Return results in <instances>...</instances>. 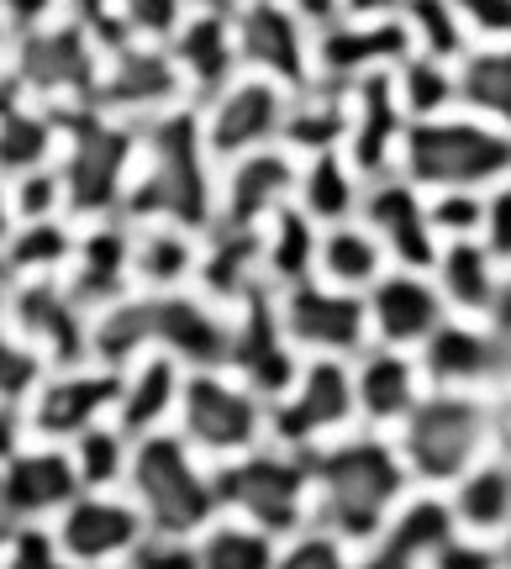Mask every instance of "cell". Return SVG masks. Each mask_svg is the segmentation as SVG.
<instances>
[{
	"label": "cell",
	"mask_w": 511,
	"mask_h": 569,
	"mask_svg": "<svg viewBox=\"0 0 511 569\" xmlns=\"http://www.w3.org/2000/svg\"><path fill=\"white\" fill-rule=\"evenodd\" d=\"M311 469V528L343 538L348 549L369 543L401 511L411 490V475L401 465V448L390 432L353 427L343 438L307 453Z\"/></svg>",
	"instance_id": "6da1fadb"
},
{
	"label": "cell",
	"mask_w": 511,
	"mask_h": 569,
	"mask_svg": "<svg viewBox=\"0 0 511 569\" xmlns=\"http://www.w3.org/2000/svg\"><path fill=\"white\" fill-rule=\"evenodd\" d=\"M122 222H174L196 232L217 222V159L201 138L196 106L138 127V163L122 201Z\"/></svg>",
	"instance_id": "7a4b0ae2"
},
{
	"label": "cell",
	"mask_w": 511,
	"mask_h": 569,
	"mask_svg": "<svg viewBox=\"0 0 511 569\" xmlns=\"http://www.w3.org/2000/svg\"><path fill=\"white\" fill-rule=\"evenodd\" d=\"M401 448L411 486L443 490L459 486L480 459L495 453V407L485 396H459V390H428L417 411L390 432Z\"/></svg>",
	"instance_id": "3957f363"
},
{
	"label": "cell",
	"mask_w": 511,
	"mask_h": 569,
	"mask_svg": "<svg viewBox=\"0 0 511 569\" xmlns=\"http://www.w3.org/2000/svg\"><path fill=\"white\" fill-rule=\"evenodd\" d=\"M395 174L411 180L428 196L443 190H470V196H491L511 180V132L480 122L470 111H449L432 122H411Z\"/></svg>",
	"instance_id": "277c9868"
},
{
	"label": "cell",
	"mask_w": 511,
	"mask_h": 569,
	"mask_svg": "<svg viewBox=\"0 0 511 569\" xmlns=\"http://www.w3.org/2000/svg\"><path fill=\"white\" fill-rule=\"evenodd\" d=\"M138 163V127L117 122L106 111H74L59 117V153L53 174L63 190V217L69 222H106L122 217L127 184Z\"/></svg>",
	"instance_id": "5b68a950"
},
{
	"label": "cell",
	"mask_w": 511,
	"mask_h": 569,
	"mask_svg": "<svg viewBox=\"0 0 511 569\" xmlns=\"http://www.w3.org/2000/svg\"><path fill=\"white\" fill-rule=\"evenodd\" d=\"M127 501L143 511L148 532H174V538H196L211 528L222 507H217V465H206L180 432H153L132 443V465H127Z\"/></svg>",
	"instance_id": "8992f818"
},
{
	"label": "cell",
	"mask_w": 511,
	"mask_h": 569,
	"mask_svg": "<svg viewBox=\"0 0 511 569\" xmlns=\"http://www.w3.org/2000/svg\"><path fill=\"white\" fill-rule=\"evenodd\" d=\"M101 38L84 32L80 21L48 17L32 27H17L11 59H6V84L21 101L42 106L53 117H74L96 106V80H101Z\"/></svg>",
	"instance_id": "52a82bcc"
},
{
	"label": "cell",
	"mask_w": 511,
	"mask_h": 569,
	"mask_svg": "<svg viewBox=\"0 0 511 569\" xmlns=\"http://www.w3.org/2000/svg\"><path fill=\"white\" fill-rule=\"evenodd\" d=\"M217 507L222 517L253 522L269 538H290V532L311 528V469L307 453L280 443H259L217 465Z\"/></svg>",
	"instance_id": "ba28073f"
},
{
	"label": "cell",
	"mask_w": 511,
	"mask_h": 569,
	"mask_svg": "<svg viewBox=\"0 0 511 569\" xmlns=\"http://www.w3.org/2000/svg\"><path fill=\"white\" fill-rule=\"evenodd\" d=\"M174 432L206 465H227L248 448L269 443V401L232 369H190L174 411Z\"/></svg>",
	"instance_id": "9c48e42d"
},
{
	"label": "cell",
	"mask_w": 511,
	"mask_h": 569,
	"mask_svg": "<svg viewBox=\"0 0 511 569\" xmlns=\"http://www.w3.org/2000/svg\"><path fill=\"white\" fill-rule=\"evenodd\" d=\"M353 427H359V401L348 359H301L295 380L269 401V443L295 453H317Z\"/></svg>",
	"instance_id": "30bf717a"
},
{
	"label": "cell",
	"mask_w": 511,
	"mask_h": 569,
	"mask_svg": "<svg viewBox=\"0 0 511 569\" xmlns=\"http://www.w3.org/2000/svg\"><path fill=\"white\" fill-rule=\"evenodd\" d=\"M184 106H190V90H184L180 69L169 59V42H106L101 80H96V111H106V117H117L127 127H148L169 117V111H184Z\"/></svg>",
	"instance_id": "8fae6325"
},
{
	"label": "cell",
	"mask_w": 511,
	"mask_h": 569,
	"mask_svg": "<svg viewBox=\"0 0 511 569\" xmlns=\"http://www.w3.org/2000/svg\"><path fill=\"white\" fill-rule=\"evenodd\" d=\"M280 327L301 359H359L369 338V306L359 290H338L328 280H301L274 296Z\"/></svg>",
	"instance_id": "7c38bea8"
},
{
	"label": "cell",
	"mask_w": 511,
	"mask_h": 569,
	"mask_svg": "<svg viewBox=\"0 0 511 569\" xmlns=\"http://www.w3.org/2000/svg\"><path fill=\"white\" fill-rule=\"evenodd\" d=\"M0 322L17 332L21 343H32L48 369L63 365H90V311L80 296L63 284V274H42V280H11L6 296V317Z\"/></svg>",
	"instance_id": "4fadbf2b"
},
{
	"label": "cell",
	"mask_w": 511,
	"mask_h": 569,
	"mask_svg": "<svg viewBox=\"0 0 511 569\" xmlns=\"http://www.w3.org/2000/svg\"><path fill=\"white\" fill-rule=\"evenodd\" d=\"M111 411H117V369L90 359V365L48 369L42 386L32 390V401L21 407V417H27V438L32 443L69 448L80 432L111 422Z\"/></svg>",
	"instance_id": "5bb4252c"
},
{
	"label": "cell",
	"mask_w": 511,
	"mask_h": 569,
	"mask_svg": "<svg viewBox=\"0 0 511 569\" xmlns=\"http://www.w3.org/2000/svg\"><path fill=\"white\" fill-rule=\"evenodd\" d=\"M285 84L259 80V74H238L232 84H222L211 101L196 106L211 159L227 163L243 159V153H259V148H274L285 132Z\"/></svg>",
	"instance_id": "9a60e30c"
},
{
	"label": "cell",
	"mask_w": 511,
	"mask_h": 569,
	"mask_svg": "<svg viewBox=\"0 0 511 569\" xmlns=\"http://www.w3.org/2000/svg\"><path fill=\"white\" fill-rule=\"evenodd\" d=\"M311 38L317 27L301 11H290L285 0H243L232 11V42L243 74L274 80L285 90L311 80Z\"/></svg>",
	"instance_id": "2e32d148"
},
{
	"label": "cell",
	"mask_w": 511,
	"mask_h": 569,
	"mask_svg": "<svg viewBox=\"0 0 511 569\" xmlns=\"http://www.w3.org/2000/svg\"><path fill=\"white\" fill-rule=\"evenodd\" d=\"M417 359H422L428 390H459V396L495 401L511 386V348L485 322H470V317H449L417 348Z\"/></svg>",
	"instance_id": "e0dca14e"
},
{
	"label": "cell",
	"mask_w": 511,
	"mask_h": 569,
	"mask_svg": "<svg viewBox=\"0 0 511 569\" xmlns=\"http://www.w3.org/2000/svg\"><path fill=\"white\" fill-rule=\"evenodd\" d=\"M48 528H53L59 549L80 569H101V565H127V553L143 543L148 522L143 511L127 501V490H80Z\"/></svg>",
	"instance_id": "ac0fdd59"
},
{
	"label": "cell",
	"mask_w": 511,
	"mask_h": 569,
	"mask_svg": "<svg viewBox=\"0 0 511 569\" xmlns=\"http://www.w3.org/2000/svg\"><path fill=\"white\" fill-rule=\"evenodd\" d=\"M295 174H301V159L285 142L217 163V222L259 232L269 217L295 206Z\"/></svg>",
	"instance_id": "d6986e66"
},
{
	"label": "cell",
	"mask_w": 511,
	"mask_h": 569,
	"mask_svg": "<svg viewBox=\"0 0 511 569\" xmlns=\"http://www.w3.org/2000/svg\"><path fill=\"white\" fill-rule=\"evenodd\" d=\"M148 296V290H143ZM148 322H153V353H169L180 369H222L232 311L201 296L196 284L148 296Z\"/></svg>",
	"instance_id": "ffe728a7"
},
{
	"label": "cell",
	"mask_w": 511,
	"mask_h": 569,
	"mask_svg": "<svg viewBox=\"0 0 511 569\" xmlns=\"http://www.w3.org/2000/svg\"><path fill=\"white\" fill-rule=\"evenodd\" d=\"M243 386H253L264 401H274L280 390L295 380L301 369V353L290 348L285 327H280V306H274V290H259L248 296L243 306H232V332H227V365Z\"/></svg>",
	"instance_id": "44dd1931"
},
{
	"label": "cell",
	"mask_w": 511,
	"mask_h": 569,
	"mask_svg": "<svg viewBox=\"0 0 511 569\" xmlns=\"http://www.w3.org/2000/svg\"><path fill=\"white\" fill-rule=\"evenodd\" d=\"M359 222L380 238L390 269H422L428 274L432 259H438V232H432L428 217V190H417L401 174H385V180L364 184V201H359Z\"/></svg>",
	"instance_id": "7402d4cb"
},
{
	"label": "cell",
	"mask_w": 511,
	"mask_h": 569,
	"mask_svg": "<svg viewBox=\"0 0 511 569\" xmlns=\"http://www.w3.org/2000/svg\"><path fill=\"white\" fill-rule=\"evenodd\" d=\"M80 475L69 448L59 443H27L0 469V528H27V522H53L74 496H80Z\"/></svg>",
	"instance_id": "603a6c76"
},
{
	"label": "cell",
	"mask_w": 511,
	"mask_h": 569,
	"mask_svg": "<svg viewBox=\"0 0 511 569\" xmlns=\"http://www.w3.org/2000/svg\"><path fill=\"white\" fill-rule=\"evenodd\" d=\"M364 306L369 338L380 348H407V353H417L438 327L449 322V306L438 296L432 274H422V269H385L364 290Z\"/></svg>",
	"instance_id": "cb8c5ba5"
},
{
	"label": "cell",
	"mask_w": 511,
	"mask_h": 569,
	"mask_svg": "<svg viewBox=\"0 0 511 569\" xmlns=\"http://www.w3.org/2000/svg\"><path fill=\"white\" fill-rule=\"evenodd\" d=\"M453 511L438 490H411L401 511L369 543L353 549V569H432L438 549L453 538Z\"/></svg>",
	"instance_id": "d4e9b609"
},
{
	"label": "cell",
	"mask_w": 511,
	"mask_h": 569,
	"mask_svg": "<svg viewBox=\"0 0 511 569\" xmlns=\"http://www.w3.org/2000/svg\"><path fill=\"white\" fill-rule=\"evenodd\" d=\"M407 117L390 90V69L369 74V80L348 84V132H343V159L364 174V180H385L395 174L401 142H407Z\"/></svg>",
	"instance_id": "484cf974"
},
{
	"label": "cell",
	"mask_w": 511,
	"mask_h": 569,
	"mask_svg": "<svg viewBox=\"0 0 511 569\" xmlns=\"http://www.w3.org/2000/svg\"><path fill=\"white\" fill-rule=\"evenodd\" d=\"M428 396V375H422V359L407 353V348H380L369 343L359 359H353V401H359V427H374V432H395L407 422L417 401Z\"/></svg>",
	"instance_id": "4316f807"
},
{
	"label": "cell",
	"mask_w": 511,
	"mask_h": 569,
	"mask_svg": "<svg viewBox=\"0 0 511 569\" xmlns=\"http://www.w3.org/2000/svg\"><path fill=\"white\" fill-rule=\"evenodd\" d=\"M63 284L80 296V306L96 317L101 306L132 296V232L122 217L106 222H80L74 232V253L63 269Z\"/></svg>",
	"instance_id": "83f0119b"
},
{
	"label": "cell",
	"mask_w": 511,
	"mask_h": 569,
	"mask_svg": "<svg viewBox=\"0 0 511 569\" xmlns=\"http://www.w3.org/2000/svg\"><path fill=\"white\" fill-rule=\"evenodd\" d=\"M169 59H174L184 90H190V106L211 101L222 84H232L238 74H243L238 42H232V17L190 11V17L180 21V32L169 38Z\"/></svg>",
	"instance_id": "f1b7e54d"
},
{
	"label": "cell",
	"mask_w": 511,
	"mask_h": 569,
	"mask_svg": "<svg viewBox=\"0 0 511 569\" xmlns=\"http://www.w3.org/2000/svg\"><path fill=\"white\" fill-rule=\"evenodd\" d=\"M184 375L169 353H148L138 359L132 369L117 375V411L111 422L122 427L127 438H153V432H169L174 427V411H180V390H184Z\"/></svg>",
	"instance_id": "f546056e"
},
{
	"label": "cell",
	"mask_w": 511,
	"mask_h": 569,
	"mask_svg": "<svg viewBox=\"0 0 511 569\" xmlns=\"http://www.w3.org/2000/svg\"><path fill=\"white\" fill-rule=\"evenodd\" d=\"M196 290L211 296L217 306H243L248 296L269 290L264 264H259V232L248 227H222L211 222L201 232V269H196Z\"/></svg>",
	"instance_id": "4dcf8cb0"
},
{
	"label": "cell",
	"mask_w": 511,
	"mask_h": 569,
	"mask_svg": "<svg viewBox=\"0 0 511 569\" xmlns=\"http://www.w3.org/2000/svg\"><path fill=\"white\" fill-rule=\"evenodd\" d=\"M132 232V290L164 296L196 284L201 269V232L174 222H127Z\"/></svg>",
	"instance_id": "1f68e13d"
},
{
	"label": "cell",
	"mask_w": 511,
	"mask_h": 569,
	"mask_svg": "<svg viewBox=\"0 0 511 569\" xmlns=\"http://www.w3.org/2000/svg\"><path fill=\"white\" fill-rule=\"evenodd\" d=\"M443 501L453 511V528L464 538H485V543H507L511 538V453L495 448L491 459L443 490Z\"/></svg>",
	"instance_id": "d6a6232c"
},
{
	"label": "cell",
	"mask_w": 511,
	"mask_h": 569,
	"mask_svg": "<svg viewBox=\"0 0 511 569\" xmlns=\"http://www.w3.org/2000/svg\"><path fill=\"white\" fill-rule=\"evenodd\" d=\"M432 284L449 306V317H470V322H485L495 306V290H501V274L507 264L495 259L491 248L470 238V243H443L438 259H432Z\"/></svg>",
	"instance_id": "836d02e7"
},
{
	"label": "cell",
	"mask_w": 511,
	"mask_h": 569,
	"mask_svg": "<svg viewBox=\"0 0 511 569\" xmlns=\"http://www.w3.org/2000/svg\"><path fill=\"white\" fill-rule=\"evenodd\" d=\"M348 132V84L332 80H307L290 90L285 101V142L295 159H311V153H338Z\"/></svg>",
	"instance_id": "e575fe53"
},
{
	"label": "cell",
	"mask_w": 511,
	"mask_h": 569,
	"mask_svg": "<svg viewBox=\"0 0 511 569\" xmlns=\"http://www.w3.org/2000/svg\"><path fill=\"white\" fill-rule=\"evenodd\" d=\"M53 153H59V117L21 101L11 84H0V180L48 169Z\"/></svg>",
	"instance_id": "d590c367"
},
{
	"label": "cell",
	"mask_w": 511,
	"mask_h": 569,
	"mask_svg": "<svg viewBox=\"0 0 511 569\" xmlns=\"http://www.w3.org/2000/svg\"><path fill=\"white\" fill-rule=\"evenodd\" d=\"M364 174L338 153H311L301 159V174H295V211L311 217L317 227H338L359 217V201H364Z\"/></svg>",
	"instance_id": "8d00e7d4"
},
{
	"label": "cell",
	"mask_w": 511,
	"mask_h": 569,
	"mask_svg": "<svg viewBox=\"0 0 511 569\" xmlns=\"http://www.w3.org/2000/svg\"><path fill=\"white\" fill-rule=\"evenodd\" d=\"M385 269H390L385 248H380V238H374L359 217H353V222H338V227H322V238H317V274H311V280H328V284H338V290H359V296H364Z\"/></svg>",
	"instance_id": "74e56055"
},
{
	"label": "cell",
	"mask_w": 511,
	"mask_h": 569,
	"mask_svg": "<svg viewBox=\"0 0 511 569\" xmlns=\"http://www.w3.org/2000/svg\"><path fill=\"white\" fill-rule=\"evenodd\" d=\"M317 238H322V227L301 217L295 206H285L280 217L259 227V264H264V284L274 296L317 274Z\"/></svg>",
	"instance_id": "f35d334b"
},
{
	"label": "cell",
	"mask_w": 511,
	"mask_h": 569,
	"mask_svg": "<svg viewBox=\"0 0 511 569\" xmlns=\"http://www.w3.org/2000/svg\"><path fill=\"white\" fill-rule=\"evenodd\" d=\"M459 111L511 132V42H474L459 59Z\"/></svg>",
	"instance_id": "ab89813d"
},
{
	"label": "cell",
	"mask_w": 511,
	"mask_h": 569,
	"mask_svg": "<svg viewBox=\"0 0 511 569\" xmlns=\"http://www.w3.org/2000/svg\"><path fill=\"white\" fill-rule=\"evenodd\" d=\"M390 90L407 122H432L459 111V63L428 59V53H407L390 69Z\"/></svg>",
	"instance_id": "60d3db41"
},
{
	"label": "cell",
	"mask_w": 511,
	"mask_h": 569,
	"mask_svg": "<svg viewBox=\"0 0 511 569\" xmlns=\"http://www.w3.org/2000/svg\"><path fill=\"white\" fill-rule=\"evenodd\" d=\"M74 232L80 222L69 217H48V222H17L11 238L0 248V264L11 280H42V274H63L69 253H74Z\"/></svg>",
	"instance_id": "b9f144b4"
},
{
	"label": "cell",
	"mask_w": 511,
	"mask_h": 569,
	"mask_svg": "<svg viewBox=\"0 0 511 569\" xmlns=\"http://www.w3.org/2000/svg\"><path fill=\"white\" fill-rule=\"evenodd\" d=\"M280 538H269L253 522L238 517H217L211 528L196 532V565L201 569H274Z\"/></svg>",
	"instance_id": "7bdbcfd3"
},
{
	"label": "cell",
	"mask_w": 511,
	"mask_h": 569,
	"mask_svg": "<svg viewBox=\"0 0 511 569\" xmlns=\"http://www.w3.org/2000/svg\"><path fill=\"white\" fill-rule=\"evenodd\" d=\"M69 459H74V475L84 490H122L127 465H132V438L117 422H101L69 443Z\"/></svg>",
	"instance_id": "ee69618b"
},
{
	"label": "cell",
	"mask_w": 511,
	"mask_h": 569,
	"mask_svg": "<svg viewBox=\"0 0 511 569\" xmlns=\"http://www.w3.org/2000/svg\"><path fill=\"white\" fill-rule=\"evenodd\" d=\"M190 17L184 0H111V42L138 38V42H169Z\"/></svg>",
	"instance_id": "f6af8a7d"
},
{
	"label": "cell",
	"mask_w": 511,
	"mask_h": 569,
	"mask_svg": "<svg viewBox=\"0 0 511 569\" xmlns=\"http://www.w3.org/2000/svg\"><path fill=\"white\" fill-rule=\"evenodd\" d=\"M42 375H48V365H42V353L32 343H21L11 327L0 322V407H27L32 401V390L42 386Z\"/></svg>",
	"instance_id": "bcb514c9"
},
{
	"label": "cell",
	"mask_w": 511,
	"mask_h": 569,
	"mask_svg": "<svg viewBox=\"0 0 511 569\" xmlns=\"http://www.w3.org/2000/svg\"><path fill=\"white\" fill-rule=\"evenodd\" d=\"M0 569H80L59 549V538L48 522H27L0 538Z\"/></svg>",
	"instance_id": "7dc6e473"
},
{
	"label": "cell",
	"mask_w": 511,
	"mask_h": 569,
	"mask_svg": "<svg viewBox=\"0 0 511 569\" xmlns=\"http://www.w3.org/2000/svg\"><path fill=\"white\" fill-rule=\"evenodd\" d=\"M274 569H353V549L322 528H301L290 538H280Z\"/></svg>",
	"instance_id": "c3c4849f"
},
{
	"label": "cell",
	"mask_w": 511,
	"mask_h": 569,
	"mask_svg": "<svg viewBox=\"0 0 511 569\" xmlns=\"http://www.w3.org/2000/svg\"><path fill=\"white\" fill-rule=\"evenodd\" d=\"M11 184V211L17 222H48V217H63V190H59V174L53 163L48 169H32L21 180H6Z\"/></svg>",
	"instance_id": "681fc988"
},
{
	"label": "cell",
	"mask_w": 511,
	"mask_h": 569,
	"mask_svg": "<svg viewBox=\"0 0 511 569\" xmlns=\"http://www.w3.org/2000/svg\"><path fill=\"white\" fill-rule=\"evenodd\" d=\"M127 569H201V565H196V538L143 532V543L127 553Z\"/></svg>",
	"instance_id": "f907efd6"
},
{
	"label": "cell",
	"mask_w": 511,
	"mask_h": 569,
	"mask_svg": "<svg viewBox=\"0 0 511 569\" xmlns=\"http://www.w3.org/2000/svg\"><path fill=\"white\" fill-rule=\"evenodd\" d=\"M474 42H511V0H449Z\"/></svg>",
	"instance_id": "816d5d0a"
},
{
	"label": "cell",
	"mask_w": 511,
	"mask_h": 569,
	"mask_svg": "<svg viewBox=\"0 0 511 569\" xmlns=\"http://www.w3.org/2000/svg\"><path fill=\"white\" fill-rule=\"evenodd\" d=\"M53 17L80 21L84 32L101 38V48L111 42V0H53Z\"/></svg>",
	"instance_id": "f5cc1de1"
},
{
	"label": "cell",
	"mask_w": 511,
	"mask_h": 569,
	"mask_svg": "<svg viewBox=\"0 0 511 569\" xmlns=\"http://www.w3.org/2000/svg\"><path fill=\"white\" fill-rule=\"evenodd\" d=\"M27 443H32V438H27V417H21L17 407H0V469L11 465Z\"/></svg>",
	"instance_id": "db71d44e"
},
{
	"label": "cell",
	"mask_w": 511,
	"mask_h": 569,
	"mask_svg": "<svg viewBox=\"0 0 511 569\" xmlns=\"http://www.w3.org/2000/svg\"><path fill=\"white\" fill-rule=\"evenodd\" d=\"M0 17L11 27H32V21L53 17V0H0Z\"/></svg>",
	"instance_id": "11a10c76"
},
{
	"label": "cell",
	"mask_w": 511,
	"mask_h": 569,
	"mask_svg": "<svg viewBox=\"0 0 511 569\" xmlns=\"http://www.w3.org/2000/svg\"><path fill=\"white\" fill-rule=\"evenodd\" d=\"M285 6L290 11H301L311 27H322V21H332L338 11H343V0H285Z\"/></svg>",
	"instance_id": "9f6ffc18"
},
{
	"label": "cell",
	"mask_w": 511,
	"mask_h": 569,
	"mask_svg": "<svg viewBox=\"0 0 511 569\" xmlns=\"http://www.w3.org/2000/svg\"><path fill=\"white\" fill-rule=\"evenodd\" d=\"M348 17H395L401 0H343Z\"/></svg>",
	"instance_id": "6f0895ef"
},
{
	"label": "cell",
	"mask_w": 511,
	"mask_h": 569,
	"mask_svg": "<svg viewBox=\"0 0 511 569\" xmlns=\"http://www.w3.org/2000/svg\"><path fill=\"white\" fill-rule=\"evenodd\" d=\"M11 227H17V211H11V184L0 180V248L11 238Z\"/></svg>",
	"instance_id": "680465c9"
},
{
	"label": "cell",
	"mask_w": 511,
	"mask_h": 569,
	"mask_svg": "<svg viewBox=\"0 0 511 569\" xmlns=\"http://www.w3.org/2000/svg\"><path fill=\"white\" fill-rule=\"evenodd\" d=\"M184 6H190V11H217V17H232L243 0H184Z\"/></svg>",
	"instance_id": "91938a15"
},
{
	"label": "cell",
	"mask_w": 511,
	"mask_h": 569,
	"mask_svg": "<svg viewBox=\"0 0 511 569\" xmlns=\"http://www.w3.org/2000/svg\"><path fill=\"white\" fill-rule=\"evenodd\" d=\"M11 38H17V27L0 17V84H6V59H11Z\"/></svg>",
	"instance_id": "94428289"
},
{
	"label": "cell",
	"mask_w": 511,
	"mask_h": 569,
	"mask_svg": "<svg viewBox=\"0 0 511 569\" xmlns=\"http://www.w3.org/2000/svg\"><path fill=\"white\" fill-rule=\"evenodd\" d=\"M6 296H11V274H6V264H0V317H6Z\"/></svg>",
	"instance_id": "6125c7cd"
},
{
	"label": "cell",
	"mask_w": 511,
	"mask_h": 569,
	"mask_svg": "<svg viewBox=\"0 0 511 569\" xmlns=\"http://www.w3.org/2000/svg\"><path fill=\"white\" fill-rule=\"evenodd\" d=\"M101 569H127V565H101Z\"/></svg>",
	"instance_id": "be15d7a7"
},
{
	"label": "cell",
	"mask_w": 511,
	"mask_h": 569,
	"mask_svg": "<svg viewBox=\"0 0 511 569\" xmlns=\"http://www.w3.org/2000/svg\"><path fill=\"white\" fill-rule=\"evenodd\" d=\"M6 532H11V528H0V538H6Z\"/></svg>",
	"instance_id": "e7e4bbea"
}]
</instances>
